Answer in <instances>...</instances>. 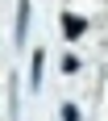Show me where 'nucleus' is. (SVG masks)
<instances>
[{"mask_svg": "<svg viewBox=\"0 0 108 121\" xmlns=\"http://www.w3.org/2000/svg\"><path fill=\"white\" fill-rule=\"evenodd\" d=\"M17 79L21 75H12V84H8V121H17Z\"/></svg>", "mask_w": 108, "mask_h": 121, "instance_id": "20e7f679", "label": "nucleus"}, {"mask_svg": "<svg viewBox=\"0 0 108 121\" xmlns=\"http://www.w3.org/2000/svg\"><path fill=\"white\" fill-rule=\"evenodd\" d=\"M62 121H79V104H62Z\"/></svg>", "mask_w": 108, "mask_h": 121, "instance_id": "39448f33", "label": "nucleus"}, {"mask_svg": "<svg viewBox=\"0 0 108 121\" xmlns=\"http://www.w3.org/2000/svg\"><path fill=\"white\" fill-rule=\"evenodd\" d=\"M25 38H29V0H17V25H12V42L25 46Z\"/></svg>", "mask_w": 108, "mask_h": 121, "instance_id": "f257e3e1", "label": "nucleus"}, {"mask_svg": "<svg viewBox=\"0 0 108 121\" xmlns=\"http://www.w3.org/2000/svg\"><path fill=\"white\" fill-rule=\"evenodd\" d=\"M42 67H46V50H33V67H29V88H42Z\"/></svg>", "mask_w": 108, "mask_h": 121, "instance_id": "f03ea898", "label": "nucleus"}, {"mask_svg": "<svg viewBox=\"0 0 108 121\" xmlns=\"http://www.w3.org/2000/svg\"><path fill=\"white\" fill-rule=\"evenodd\" d=\"M83 29H87V21H83V17H62V34L71 38V42L83 34Z\"/></svg>", "mask_w": 108, "mask_h": 121, "instance_id": "7ed1b4c3", "label": "nucleus"}]
</instances>
